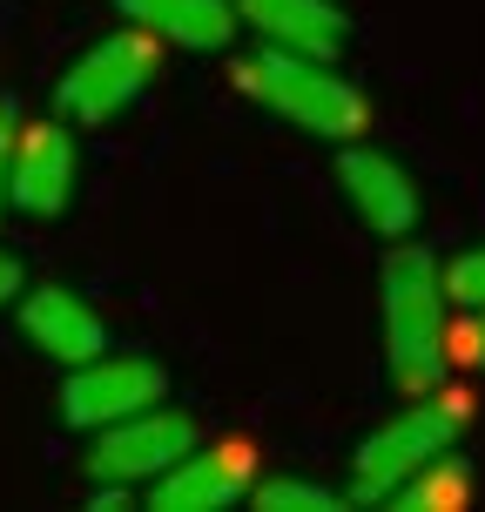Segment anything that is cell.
<instances>
[{"label":"cell","instance_id":"6da1fadb","mask_svg":"<svg viewBox=\"0 0 485 512\" xmlns=\"http://www.w3.org/2000/svg\"><path fill=\"white\" fill-rule=\"evenodd\" d=\"M384 364H391V384L405 398H425L438 391L445 364H452V324H445V270L425 243H391L384 256Z\"/></svg>","mask_w":485,"mask_h":512},{"label":"cell","instance_id":"7a4b0ae2","mask_svg":"<svg viewBox=\"0 0 485 512\" xmlns=\"http://www.w3.org/2000/svg\"><path fill=\"white\" fill-rule=\"evenodd\" d=\"M236 81H243L250 102H263L270 115H283L290 128H304L317 142H358L371 128L364 88L344 81L324 54H297V48H270L263 41V54H250L236 68Z\"/></svg>","mask_w":485,"mask_h":512},{"label":"cell","instance_id":"3957f363","mask_svg":"<svg viewBox=\"0 0 485 512\" xmlns=\"http://www.w3.org/2000/svg\"><path fill=\"white\" fill-rule=\"evenodd\" d=\"M465 425H472V398H465V391H425L418 405H405L391 425H378V432L358 445V459H351V486H344V492H351L358 506L391 499L418 465H432L438 452H452Z\"/></svg>","mask_w":485,"mask_h":512},{"label":"cell","instance_id":"277c9868","mask_svg":"<svg viewBox=\"0 0 485 512\" xmlns=\"http://www.w3.org/2000/svg\"><path fill=\"white\" fill-rule=\"evenodd\" d=\"M155 68H162V34H149L142 21H128V27H115V34H102L95 48L75 54V68L54 81V108L81 128H102V122H115L128 102H142V88L155 81Z\"/></svg>","mask_w":485,"mask_h":512},{"label":"cell","instance_id":"5b68a950","mask_svg":"<svg viewBox=\"0 0 485 512\" xmlns=\"http://www.w3.org/2000/svg\"><path fill=\"white\" fill-rule=\"evenodd\" d=\"M203 432L196 418L176 405H149L135 418H115L95 432V452H88V479L95 486H155L182 452H196Z\"/></svg>","mask_w":485,"mask_h":512},{"label":"cell","instance_id":"8992f818","mask_svg":"<svg viewBox=\"0 0 485 512\" xmlns=\"http://www.w3.org/2000/svg\"><path fill=\"white\" fill-rule=\"evenodd\" d=\"M162 391H169V378H162L155 358H135V351H115L108 358L102 351V358L68 371V384H61V418L75 432H102L115 418H135V411L162 405Z\"/></svg>","mask_w":485,"mask_h":512},{"label":"cell","instance_id":"52a82bcc","mask_svg":"<svg viewBox=\"0 0 485 512\" xmlns=\"http://www.w3.org/2000/svg\"><path fill=\"white\" fill-rule=\"evenodd\" d=\"M256 465H263V452H256L250 438H209V445L182 452V459L155 479L149 506L155 512H223V506H236L243 492H256Z\"/></svg>","mask_w":485,"mask_h":512},{"label":"cell","instance_id":"ba28073f","mask_svg":"<svg viewBox=\"0 0 485 512\" xmlns=\"http://www.w3.org/2000/svg\"><path fill=\"white\" fill-rule=\"evenodd\" d=\"M75 203V135L68 115L61 122H21L14 135V209L27 216H61Z\"/></svg>","mask_w":485,"mask_h":512},{"label":"cell","instance_id":"9c48e42d","mask_svg":"<svg viewBox=\"0 0 485 512\" xmlns=\"http://www.w3.org/2000/svg\"><path fill=\"white\" fill-rule=\"evenodd\" d=\"M21 331H27V344L54 364H88V358H102V344H108V324L95 317V304H88L81 290H68V283L27 290L21 297Z\"/></svg>","mask_w":485,"mask_h":512},{"label":"cell","instance_id":"30bf717a","mask_svg":"<svg viewBox=\"0 0 485 512\" xmlns=\"http://www.w3.org/2000/svg\"><path fill=\"white\" fill-rule=\"evenodd\" d=\"M337 182L358 209V223H371L378 236H411L418 230V182L405 176V162H391L384 149H344Z\"/></svg>","mask_w":485,"mask_h":512},{"label":"cell","instance_id":"8fae6325","mask_svg":"<svg viewBox=\"0 0 485 512\" xmlns=\"http://www.w3.org/2000/svg\"><path fill=\"white\" fill-rule=\"evenodd\" d=\"M243 27H256L270 48H297V54H324L337 61L351 41V21L337 0H236Z\"/></svg>","mask_w":485,"mask_h":512},{"label":"cell","instance_id":"7c38bea8","mask_svg":"<svg viewBox=\"0 0 485 512\" xmlns=\"http://www.w3.org/2000/svg\"><path fill=\"white\" fill-rule=\"evenodd\" d=\"M115 7H122V21H142L149 34L189 54H223L243 27V14L223 0H115Z\"/></svg>","mask_w":485,"mask_h":512},{"label":"cell","instance_id":"4fadbf2b","mask_svg":"<svg viewBox=\"0 0 485 512\" xmlns=\"http://www.w3.org/2000/svg\"><path fill=\"white\" fill-rule=\"evenodd\" d=\"M472 459H459V452H438L432 465H418L405 486L391 492V506L398 512H459V506H472Z\"/></svg>","mask_w":485,"mask_h":512},{"label":"cell","instance_id":"5bb4252c","mask_svg":"<svg viewBox=\"0 0 485 512\" xmlns=\"http://www.w3.org/2000/svg\"><path fill=\"white\" fill-rule=\"evenodd\" d=\"M250 499H256L263 512H337L344 499H351V492L337 499V492H331V486H317V479H256Z\"/></svg>","mask_w":485,"mask_h":512},{"label":"cell","instance_id":"9a60e30c","mask_svg":"<svg viewBox=\"0 0 485 512\" xmlns=\"http://www.w3.org/2000/svg\"><path fill=\"white\" fill-rule=\"evenodd\" d=\"M445 290L459 310H485V250H465L445 263Z\"/></svg>","mask_w":485,"mask_h":512},{"label":"cell","instance_id":"2e32d148","mask_svg":"<svg viewBox=\"0 0 485 512\" xmlns=\"http://www.w3.org/2000/svg\"><path fill=\"white\" fill-rule=\"evenodd\" d=\"M14 135H21V115H14V102H0V216L14 203Z\"/></svg>","mask_w":485,"mask_h":512},{"label":"cell","instance_id":"e0dca14e","mask_svg":"<svg viewBox=\"0 0 485 512\" xmlns=\"http://www.w3.org/2000/svg\"><path fill=\"white\" fill-rule=\"evenodd\" d=\"M452 364H479L485 371V310H472L459 331H452Z\"/></svg>","mask_w":485,"mask_h":512},{"label":"cell","instance_id":"ac0fdd59","mask_svg":"<svg viewBox=\"0 0 485 512\" xmlns=\"http://www.w3.org/2000/svg\"><path fill=\"white\" fill-rule=\"evenodd\" d=\"M14 297H21V256L0 250V304H14Z\"/></svg>","mask_w":485,"mask_h":512}]
</instances>
